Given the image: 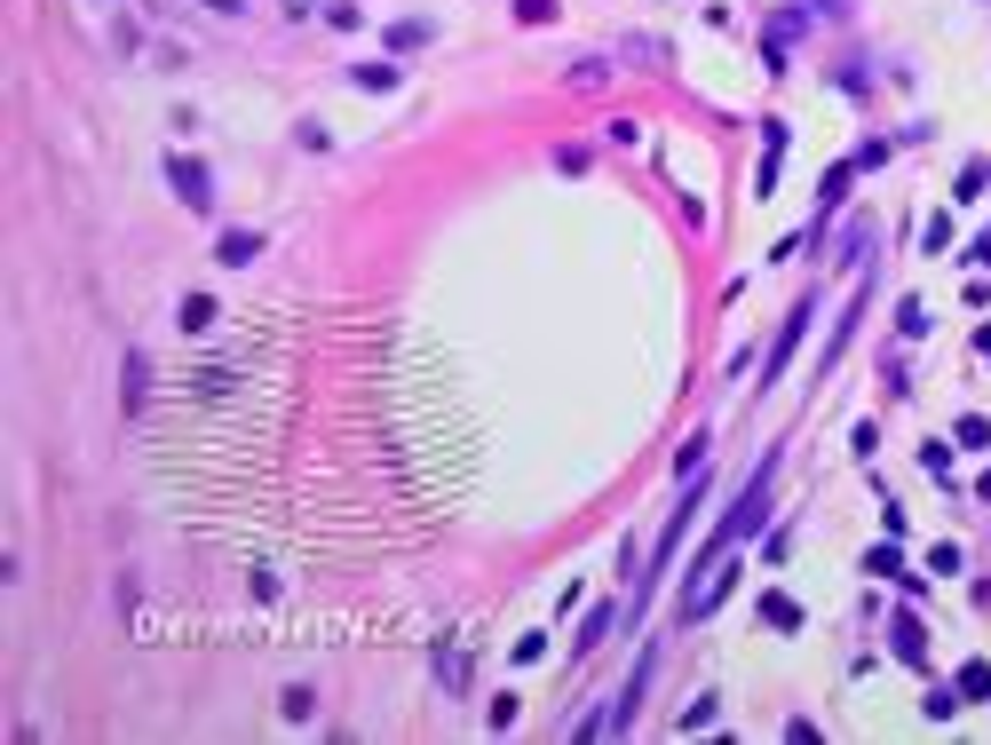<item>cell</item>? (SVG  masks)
I'll list each match as a JSON object with an SVG mask.
<instances>
[{
  "label": "cell",
  "instance_id": "cell-1",
  "mask_svg": "<svg viewBox=\"0 0 991 745\" xmlns=\"http://www.w3.org/2000/svg\"><path fill=\"white\" fill-rule=\"evenodd\" d=\"M167 183H175V199H183V207H215V175H207V167H199V159H167Z\"/></svg>",
  "mask_w": 991,
  "mask_h": 745
},
{
  "label": "cell",
  "instance_id": "cell-2",
  "mask_svg": "<svg viewBox=\"0 0 991 745\" xmlns=\"http://www.w3.org/2000/svg\"><path fill=\"white\" fill-rule=\"evenodd\" d=\"M809 318H817V302H801V310H793V318L777 325V341H770V357H762V381H777V373H785V357H793V349H801V333H809Z\"/></svg>",
  "mask_w": 991,
  "mask_h": 745
},
{
  "label": "cell",
  "instance_id": "cell-3",
  "mask_svg": "<svg viewBox=\"0 0 991 745\" xmlns=\"http://www.w3.org/2000/svg\"><path fill=\"white\" fill-rule=\"evenodd\" d=\"M888 650H896L904 666H920V658H928V635H920V619H912V611H904V619L888 627Z\"/></svg>",
  "mask_w": 991,
  "mask_h": 745
},
{
  "label": "cell",
  "instance_id": "cell-4",
  "mask_svg": "<svg viewBox=\"0 0 991 745\" xmlns=\"http://www.w3.org/2000/svg\"><path fill=\"white\" fill-rule=\"evenodd\" d=\"M215 254L230 262V270H246V262L262 254V230H222V246H215Z\"/></svg>",
  "mask_w": 991,
  "mask_h": 745
},
{
  "label": "cell",
  "instance_id": "cell-5",
  "mask_svg": "<svg viewBox=\"0 0 991 745\" xmlns=\"http://www.w3.org/2000/svg\"><path fill=\"white\" fill-rule=\"evenodd\" d=\"M762 619H770L777 635H793V627H801V603H793V595H762Z\"/></svg>",
  "mask_w": 991,
  "mask_h": 745
},
{
  "label": "cell",
  "instance_id": "cell-6",
  "mask_svg": "<svg viewBox=\"0 0 991 745\" xmlns=\"http://www.w3.org/2000/svg\"><path fill=\"white\" fill-rule=\"evenodd\" d=\"M603 635H611V603H595V611H587V627H579V642H571V650L587 658V650H595Z\"/></svg>",
  "mask_w": 991,
  "mask_h": 745
},
{
  "label": "cell",
  "instance_id": "cell-7",
  "mask_svg": "<svg viewBox=\"0 0 991 745\" xmlns=\"http://www.w3.org/2000/svg\"><path fill=\"white\" fill-rule=\"evenodd\" d=\"M865 571H873V579H912V571H904V555H896V547H873V555H865Z\"/></svg>",
  "mask_w": 991,
  "mask_h": 745
},
{
  "label": "cell",
  "instance_id": "cell-8",
  "mask_svg": "<svg viewBox=\"0 0 991 745\" xmlns=\"http://www.w3.org/2000/svg\"><path fill=\"white\" fill-rule=\"evenodd\" d=\"M960 698H991V666H984V658L960 666Z\"/></svg>",
  "mask_w": 991,
  "mask_h": 745
},
{
  "label": "cell",
  "instance_id": "cell-9",
  "mask_svg": "<svg viewBox=\"0 0 991 745\" xmlns=\"http://www.w3.org/2000/svg\"><path fill=\"white\" fill-rule=\"evenodd\" d=\"M849 175H857V159H841V167H825V214L841 207V191H849Z\"/></svg>",
  "mask_w": 991,
  "mask_h": 745
},
{
  "label": "cell",
  "instance_id": "cell-10",
  "mask_svg": "<svg viewBox=\"0 0 991 745\" xmlns=\"http://www.w3.org/2000/svg\"><path fill=\"white\" fill-rule=\"evenodd\" d=\"M984 183H991V167H984V159H976V167H960V191H952V199L968 207V199H984Z\"/></svg>",
  "mask_w": 991,
  "mask_h": 745
},
{
  "label": "cell",
  "instance_id": "cell-11",
  "mask_svg": "<svg viewBox=\"0 0 991 745\" xmlns=\"http://www.w3.org/2000/svg\"><path fill=\"white\" fill-rule=\"evenodd\" d=\"M207 325H215V302H207V294H191V302H183V333H207Z\"/></svg>",
  "mask_w": 991,
  "mask_h": 745
},
{
  "label": "cell",
  "instance_id": "cell-12",
  "mask_svg": "<svg viewBox=\"0 0 991 745\" xmlns=\"http://www.w3.org/2000/svg\"><path fill=\"white\" fill-rule=\"evenodd\" d=\"M896 325H904V341H920V333H928V310H920V302H904V310H896Z\"/></svg>",
  "mask_w": 991,
  "mask_h": 745
},
{
  "label": "cell",
  "instance_id": "cell-13",
  "mask_svg": "<svg viewBox=\"0 0 991 745\" xmlns=\"http://www.w3.org/2000/svg\"><path fill=\"white\" fill-rule=\"evenodd\" d=\"M516 16H524V24H548V16H555V0H516Z\"/></svg>",
  "mask_w": 991,
  "mask_h": 745
},
{
  "label": "cell",
  "instance_id": "cell-14",
  "mask_svg": "<svg viewBox=\"0 0 991 745\" xmlns=\"http://www.w3.org/2000/svg\"><path fill=\"white\" fill-rule=\"evenodd\" d=\"M809 8H817V16H833V8H849V0H809Z\"/></svg>",
  "mask_w": 991,
  "mask_h": 745
}]
</instances>
